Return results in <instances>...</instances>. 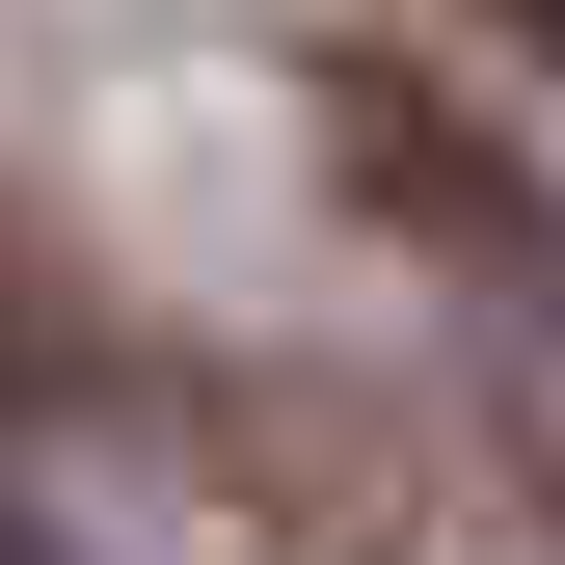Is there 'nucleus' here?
Returning <instances> with one entry per match:
<instances>
[{
    "label": "nucleus",
    "mask_w": 565,
    "mask_h": 565,
    "mask_svg": "<svg viewBox=\"0 0 565 565\" xmlns=\"http://www.w3.org/2000/svg\"><path fill=\"white\" fill-rule=\"evenodd\" d=\"M323 162L377 189V216H431V243H484V269H539L512 162H458V135H431V82H323Z\"/></svg>",
    "instance_id": "nucleus-1"
},
{
    "label": "nucleus",
    "mask_w": 565,
    "mask_h": 565,
    "mask_svg": "<svg viewBox=\"0 0 565 565\" xmlns=\"http://www.w3.org/2000/svg\"><path fill=\"white\" fill-rule=\"evenodd\" d=\"M484 28H539V54H565V0H484Z\"/></svg>",
    "instance_id": "nucleus-3"
},
{
    "label": "nucleus",
    "mask_w": 565,
    "mask_h": 565,
    "mask_svg": "<svg viewBox=\"0 0 565 565\" xmlns=\"http://www.w3.org/2000/svg\"><path fill=\"white\" fill-rule=\"evenodd\" d=\"M28 404H82V323H54V243L0 216V431H28Z\"/></svg>",
    "instance_id": "nucleus-2"
},
{
    "label": "nucleus",
    "mask_w": 565,
    "mask_h": 565,
    "mask_svg": "<svg viewBox=\"0 0 565 565\" xmlns=\"http://www.w3.org/2000/svg\"><path fill=\"white\" fill-rule=\"evenodd\" d=\"M0 565H54V539H28V512H0Z\"/></svg>",
    "instance_id": "nucleus-4"
}]
</instances>
